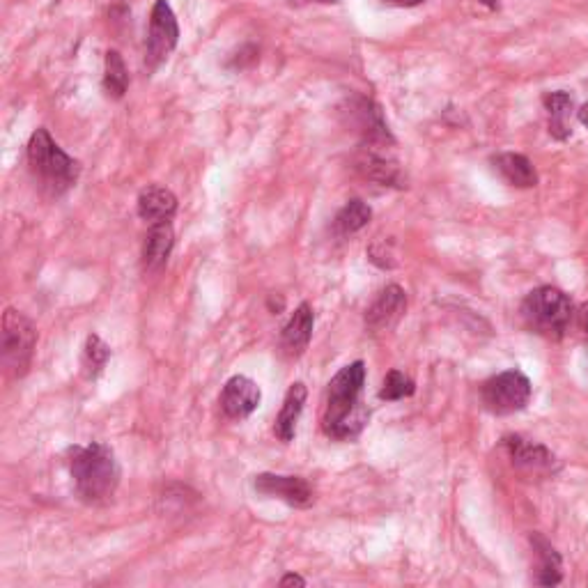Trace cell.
<instances>
[{
	"instance_id": "6da1fadb",
	"label": "cell",
	"mask_w": 588,
	"mask_h": 588,
	"mask_svg": "<svg viewBox=\"0 0 588 588\" xmlns=\"http://www.w3.org/2000/svg\"><path fill=\"white\" fill-rule=\"evenodd\" d=\"M363 384H366V363L363 361H354L350 366H345L329 382L322 428L331 439H354L366 428L368 409L361 402Z\"/></svg>"
},
{
	"instance_id": "7a4b0ae2",
	"label": "cell",
	"mask_w": 588,
	"mask_h": 588,
	"mask_svg": "<svg viewBox=\"0 0 588 588\" xmlns=\"http://www.w3.org/2000/svg\"><path fill=\"white\" fill-rule=\"evenodd\" d=\"M69 474L85 504H104L120 483V467L113 448L99 441L69 448Z\"/></svg>"
},
{
	"instance_id": "3957f363",
	"label": "cell",
	"mask_w": 588,
	"mask_h": 588,
	"mask_svg": "<svg viewBox=\"0 0 588 588\" xmlns=\"http://www.w3.org/2000/svg\"><path fill=\"white\" fill-rule=\"evenodd\" d=\"M28 164L33 175L40 180V187L49 196L58 198L72 189L81 175V164L58 147L46 129H37L28 143Z\"/></svg>"
},
{
	"instance_id": "277c9868",
	"label": "cell",
	"mask_w": 588,
	"mask_h": 588,
	"mask_svg": "<svg viewBox=\"0 0 588 588\" xmlns=\"http://www.w3.org/2000/svg\"><path fill=\"white\" fill-rule=\"evenodd\" d=\"M522 320L536 334L556 340L570 327L572 301L559 288L543 285L526 294L522 301Z\"/></svg>"
},
{
	"instance_id": "5b68a950",
	"label": "cell",
	"mask_w": 588,
	"mask_h": 588,
	"mask_svg": "<svg viewBox=\"0 0 588 588\" xmlns=\"http://www.w3.org/2000/svg\"><path fill=\"white\" fill-rule=\"evenodd\" d=\"M37 345V329L26 315L7 308L3 315V366L10 375L28 373Z\"/></svg>"
},
{
	"instance_id": "8992f818",
	"label": "cell",
	"mask_w": 588,
	"mask_h": 588,
	"mask_svg": "<svg viewBox=\"0 0 588 588\" xmlns=\"http://www.w3.org/2000/svg\"><path fill=\"white\" fill-rule=\"evenodd\" d=\"M533 393L531 379L522 370H506L487 379L481 389V398L485 409H490L497 416H508L529 405Z\"/></svg>"
},
{
	"instance_id": "52a82bcc",
	"label": "cell",
	"mask_w": 588,
	"mask_h": 588,
	"mask_svg": "<svg viewBox=\"0 0 588 588\" xmlns=\"http://www.w3.org/2000/svg\"><path fill=\"white\" fill-rule=\"evenodd\" d=\"M180 40V26L173 10L166 0H157L150 14V30H147V51L145 63L150 69H157L173 53Z\"/></svg>"
},
{
	"instance_id": "ba28073f",
	"label": "cell",
	"mask_w": 588,
	"mask_h": 588,
	"mask_svg": "<svg viewBox=\"0 0 588 588\" xmlns=\"http://www.w3.org/2000/svg\"><path fill=\"white\" fill-rule=\"evenodd\" d=\"M350 115V125L359 131L363 145H393V136L386 127L382 108L366 97H354L345 108Z\"/></svg>"
},
{
	"instance_id": "9c48e42d",
	"label": "cell",
	"mask_w": 588,
	"mask_h": 588,
	"mask_svg": "<svg viewBox=\"0 0 588 588\" xmlns=\"http://www.w3.org/2000/svg\"><path fill=\"white\" fill-rule=\"evenodd\" d=\"M405 311V290H402L400 285H386L366 311V327L370 329V334H384V331H391L396 327Z\"/></svg>"
},
{
	"instance_id": "30bf717a",
	"label": "cell",
	"mask_w": 588,
	"mask_h": 588,
	"mask_svg": "<svg viewBox=\"0 0 588 588\" xmlns=\"http://www.w3.org/2000/svg\"><path fill=\"white\" fill-rule=\"evenodd\" d=\"M255 490L265 497H274L285 501L288 506L306 508L313 504L315 492L308 485L306 478L301 476H276V474H260L255 476Z\"/></svg>"
},
{
	"instance_id": "8fae6325",
	"label": "cell",
	"mask_w": 588,
	"mask_h": 588,
	"mask_svg": "<svg viewBox=\"0 0 588 588\" xmlns=\"http://www.w3.org/2000/svg\"><path fill=\"white\" fill-rule=\"evenodd\" d=\"M262 393L253 379L244 375L230 377L221 391V409L226 412L228 419L242 421L251 416L260 405Z\"/></svg>"
},
{
	"instance_id": "7c38bea8",
	"label": "cell",
	"mask_w": 588,
	"mask_h": 588,
	"mask_svg": "<svg viewBox=\"0 0 588 588\" xmlns=\"http://www.w3.org/2000/svg\"><path fill=\"white\" fill-rule=\"evenodd\" d=\"M391 145H361L357 168L368 180L384 184V187H402V173L398 161L389 157Z\"/></svg>"
},
{
	"instance_id": "4fadbf2b",
	"label": "cell",
	"mask_w": 588,
	"mask_h": 588,
	"mask_svg": "<svg viewBox=\"0 0 588 588\" xmlns=\"http://www.w3.org/2000/svg\"><path fill=\"white\" fill-rule=\"evenodd\" d=\"M313 327H315V313L311 304H301L290 317V322L283 327L281 350L288 354V357H301V354L306 352L308 343H311Z\"/></svg>"
},
{
	"instance_id": "5bb4252c",
	"label": "cell",
	"mask_w": 588,
	"mask_h": 588,
	"mask_svg": "<svg viewBox=\"0 0 588 588\" xmlns=\"http://www.w3.org/2000/svg\"><path fill=\"white\" fill-rule=\"evenodd\" d=\"M175 246V232L168 221L152 223L143 244V269L145 274H157L166 267L170 251Z\"/></svg>"
},
{
	"instance_id": "9a60e30c",
	"label": "cell",
	"mask_w": 588,
	"mask_h": 588,
	"mask_svg": "<svg viewBox=\"0 0 588 588\" xmlns=\"http://www.w3.org/2000/svg\"><path fill=\"white\" fill-rule=\"evenodd\" d=\"M504 444L508 446L513 464H517L520 469L533 471V474H545V471L552 469L554 455L545 446L531 444V441H524L522 437H506Z\"/></svg>"
},
{
	"instance_id": "2e32d148",
	"label": "cell",
	"mask_w": 588,
	"mask_h": 588,
	"mask_svg": "<svg viewBox=\"0 0 588 588\" xmlns=\"http://www.w3.org/2000/svg\"><path fill=\"white\" fill-rule=\"evenodd\" d=\"M177 212V198L175 193L166 187H150L138 196V216L143 221L152 223H164L173 219Z\"/></svg>"
},
{
	"instance_id": "e0dca14e",
	"label": "cell",
	"mask_w": 588,
	"mask_h": 588,
	"mask_svg": "<svg viewBox=\"0 0 588 588\" xmlns=\"http://www.w3.org/2000/svg\"><path fill=\"white\" fill-rule=\"evenodd\" d=\"M306 386L297 382L292 384L288 393H285V400H283V407L281 412L276 416V425H274V432L276 437L285 441V444H290L294 439V432H297V423H299V416L304 412V405H306Z\"/></svg>"
},
{
	"instance_id": "ac0fdd59",
	"label": "cell",
	"mask_w": 588,
	"mask_h": 588,
	"mask_svg": "<svg viewBox=\"0 0 588 588\" xmlns=\"http://www.w3.org/2000/svg\"><path fill=\"white\" fill-rule=\"evenodd\" d=\"M492 164H494V168H497V173L510 184V187L531 189L538 184L536 168H533V164L524 157V154L504 152V154H499V157H494Z\"/></svg>"
},
{
	"instance_id": "d6986e66",
	"label": "cell",
	"mask_w": 588,
	"mask_h": 588,
	"mask_svg": "<svg viewBox=\"0 0 588 588\" xmlns=\"http://www.w3.org/2000/svg\"><path fill=\"white\" fill-rule=\"evenodd\" d=\"M531 545H533V552H536V559H538L536 584H540V586L561 584V579H563L561 554L556 552L552 543H549L545 536H540V533H533Z\"/></svg>"
},
{
	"instance_id": "ffe728a7",
	"label": "cell",
	"mask_w": 588,
	"mask_h": 588,
	"mask_svg": "<svg viewBox=\"0 0 588 588\" xmlns=\"http://www.w3.org/2000/svg\"><path fill=\"white\" fill-rule=\"evenodd\" d=\"M545 108L549 113V134H552L556 141H568L572 136V108L575 102L568 92H549L545 95Z\"/></svg>"
},
{
	"instance_id": "44dd1931",
	"label": "cell",
	"mask_w": 588,
	"mask_h": 588,
	"mask_svg": "<svg viewBox=\"0 0 588 588\" xmlns=\"http://www.w3.org/2000/svg\"><path fill=\"white\" fill-rule=\"evenodd\" d=\"M370 219H373V210H370V205H366L359 198H354L336 214L334 232L338 237H350L361 228H366Z\"/></svg>"
},
{
	"instance_id": "7402d4cb",
	"label": "cell",
	"mask_w": 588,
	"mask_h": 588,
	"mask_svg": "<svg viewBox=\"0 0 588 588\" xmlns=\"http://www.w3.org/2000/svg\"><path fill=\"white\" fill-rule=\"evenodd\" d=\"M129 88V72L125 60L118 51H108L106 53V72H104V90L108 92V97L120 99L125 97V92Z\"/></svg>"
},
{
	"instance_id": "603a6c76",
	"label": "cell",
	"mask_w": 588,
	"mask_h": 588,
	"mask_svg": "<svg viewBox=\"0 0 588 588\" xmlns=\"http://www.w3.org/2000/svg\"><path fill=\"white\" fill-rule=\"evenodd\" d=\"M111 359V347H108L99 336H90L85 340V350H83V373L88 379H95L99 373H102L106 361Z\"/></svg>"
},
{
	"instance_id": "cb8c5ba5",
	"label": "cell",
	"mask_w": 588,
	"mask_h": 588,
	"mask_svg": "<svg viewBox=\"0 0 588 588\" xmlns=\"http://www.w3.org/2000/svg\"><path fill=\"white\" fill-rule=\"evenodd\" d=\"M416 386L412 379H409L405 373H400V370H391L389 375H386L382 389H379V398L386 400V402H396L402 398H409L414 396Z\"/></svg>"
},
{
	"instance_id": "d4e9b609",
	"label": "cell",
	"mask_w": 588,
	"mask_h": 588,
	"mask_svg": "<svg viewBox=\"0 0 588 588\" xmlns=\"http://www.w3.org/2000/svg\"><path fill=\"white\" fill-rule=\"evenodd\" d=\"M281 586H306V579L299 575H285L281 579Z\"/></svg>"
},
{
	"instance_id": "484cf974",
	"label": "cell",
	"mask_w": 588,
	"mask_h": 588,
	"mask_svg": "<svg viewBox=\"0 0 588 588\" xmlns=\"http://www.w3.org/2000/svg\"><path fill=\"white\" fill-rule=\"evenodd\" d=\"M384 3L396 5V7H416V5H421L423 0H384Z\"/></svg>"
},
{
	"instance_id": "4316f807",
	"label": "cell",
	"mask_w": 588,
	"mask_h": 588,
	"mask_svg": "<svg viewBox=\"0 0 588 588\" xmlns=\"http://www.w3.org/2000/svg\"><path fill=\"white\" fill-rule=\"evenodd\" d=\"M579 122H582V125L588 129V104L579 108Z\"/></svg>"
},
{
	"instance_id": "83f0119b",
	"label": "cell",
	"mask_w": 588,
	"mask_h": 588,
	"mask_svg": "<svg viewBox=\"0 0 588 588\" xmlns=\"http://www.w3.org/2000/svg\"><path fill=\"white\" fill-rule=\"evenodd\" d=\"M481 3L483 5H490L492 10H497V7H499V0H481Z\"/></svg>"
},
{
	"instance_id": "f1b7e54d",
	"label": "cell",
	"mask_w": 588,
	"mask_h": 588,
	"mask_svg": "<svg viewBox=\"0 0 588 588\" xmlns=\"http://www.w3.org/2000/svg\"><path fill=\"white\" fill-rule=\"evenodd\" d=\"M317 3H338V0H317Z\"/></svg>"
}]
</instances>
